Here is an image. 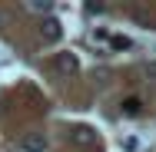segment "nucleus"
I'll use <instances>...</instances> for the list:
<instances>
[{"label":"nucleus","instance_id":"nucleus-1","mask_svg":"<svg viewBox=\"0 0 156 152\" xmlns=\"http://www.w3.org/2000/svg\"><path fill=\"white\" fill-rule=\"evenodd\" d=\"M70 142L76 149H90V146H96V129H90V126H73L70 129Z\"/></svg>","mask_w":156,"mask_h":152},{"label":"nucleus","instance_id":"nucleus-2","mask_svg":"<svg viewBox=\"0 0 156 152\" xmlns=\"http://www.w3.org/2000/svg\"><path fill=\"white\" fill-rule=\"evenodd\" d=\"M20 149L43 152V149H47V136H43V132H23V136H20Z\"/></svg>","mask_w":156,"mask_h":152},{"label":"nucleus","instance_id":"nucleus-3","mask_svg":"<svg viewBox=\"0 0 156 152\" xmlns=\"http://www.w3.org/2000/svg\"><path fill=\"white\" fill-rule=\"evenodd\" d=\"M76 66H80V63H76V56H73V53H57V56H53V69H57V73H63V76L76 73Z\"/></svg>","mask_w":156,"mask_h":152},{"label":"nucleus","instance_id":"nucleus-4","mask_svg":"<svg viewBox=\"0 0 156 152\" xmlns=\"http://www.w3.org/2000/svg\"><path fill=\"white\" fill-rule=\"evenodd\" d=\"M40 36L47 40V43H57L63 36V30H60V20H53V17H47L43 23H40Z\"/></svg>","mask_w":156,"mask_h":152},{"label":"nucleus","instance_id":"nucleus-5","mask_svg":"<svg viewBox=\"0 0 156 152\" xmlns=\"http://www.w3.org/2000/svg\"><path fill=\"white\" fill-rule=\"evenodd\" d=\"M140 109H143V106H140L136 96H126V99H123V113H126V116H136Z\"/></svg>","mask_w":156,"mask_h":152},{"label":"nucleus","instance_id":"nucleus-6","mask_svg":"<svg viewBox=\"0 0 156 152\" xmlns=\"http://www.w3.org/2000/svg\"><path fill=\"white\" fill-rule=\"evenodd\" d=\"M113 46H116V50H129V40H126V36H113Z\"/></svg>","mask_w":156,"mask_h":152},{"label":"nucleus","instance_id":"nucleus-7","mask_svg":"<svg viewBox=\"0 0 156 152\" xmlns=\"http://www.w3.org/2000/svg\"><path fill=\"white\" fill-rule=\"evenodd\" d=\"M30 10H37V13H47V10H50V3H30Z\"/></svg>","mask_w":156,"mask_h":152}]
</instances>
